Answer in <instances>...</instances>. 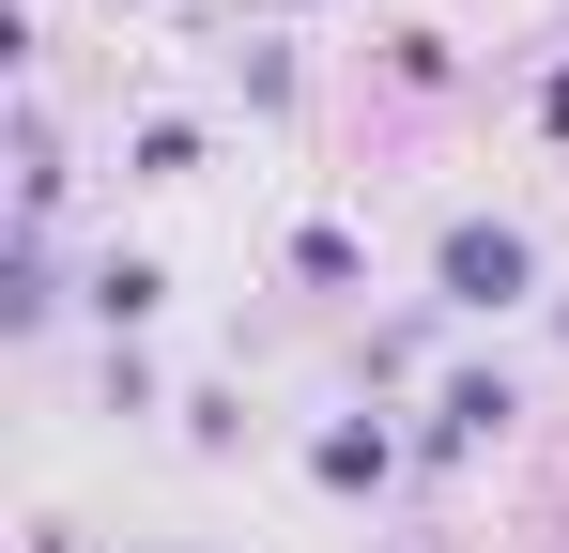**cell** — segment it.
Listing matches in <instances>:
<instances>
[{"mask_svg": "<svg viewBox=\"0 0 569 553\" xmlns=\"http://www.w3.org/2000/svg\"><path fill=\"white\" fill-rule=\"evenodd\" d=\"M431 276H447V308H523V276H539V247H523L508 215H462V231L431 247Z\"/></svg>", "mask_w": 569, "mask_h": 553, "instance_id": "1", "label": "cell"}, {"mask_svg": "<svg viewBox=\"0 0 569 553\" xmlns=\"http://www.w3.org/2000/svg\"><path fill=\"white\" fill-rule=\"evenodd\" d=\"M477 431H508V384H492V369H462V384L431 400V446H477Z\"/></svg>", "mask_w": 569, "mask_h": 553, "instance_id": "2", "label": "cell"}, {"mask_svg": "<svg viewBox=\"0 0 569 553\" xmlns=\"http://www.w3.org/2000/svg\"><path fill=\"white\" fill-rule=\"evenodd\" d=\"M385 461H400L385 431H323V446H308V476H323V492H385Z\"/></svg>", "mask_w": 569, "mask_h": 553, "instance_id": "3", "label": "cell"}]
</instances>
